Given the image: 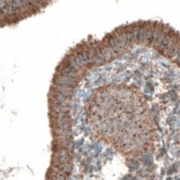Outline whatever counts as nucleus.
Returning a JSON list of instances; mask_svg holds the SVG:
<instances>
[{"instance_id":"f257e3e1","label":"nucleus","mask_w":180,"mask_h":180,"mask_svg":"<svg viewBox=\"0 0 180 180\" xmlns=\"http://www.w3.org/2000/svg\"><path fill=\"white\" fill-rule=\"evenodd\" d=\"M133 98L128 90L107 88L94 95L89 108L95 132L127 154L140 152L149 144L152 135L148 113Z\"/></svg>"}]
</instances>
